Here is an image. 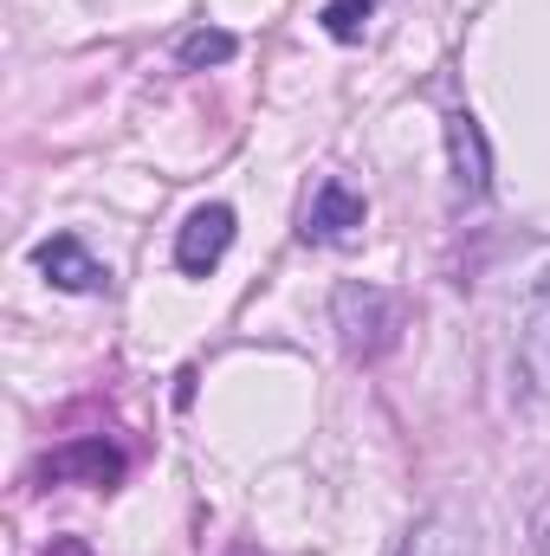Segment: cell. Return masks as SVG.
Here are the masks:
<instances>
[{"mask_svg": "<svg viewBox=\"0 0 550 556\" xmlns=\"http://www.w3.org/2000/svg\"><path fill=\"white\" fill-rule=\"evenodd\" d=\"M447 168H453V188L460 201H479L492 188V149L473 111H447Z\"/></svg>", "mask_w": 550, "mask_h": 556, "instance_id": "4", "label": "cell"}, {"mask_svg": "<svg viewBox=\"0 0 550 556\" xmlns=\"http://www.w3.org/2000/svg\"><path fill=\"white\" fill-rule=\"evenodd\" d=\"M363 214H370V207H363V194H350L343 181H324V188L311 194V207H304V227H298V233H304V240H350V233L363 227Z\"/></svg>", "mask_w": 550, "mask_h": 556, "instance_id": "6", "label": "cell"}, {"mask_svg": "<svg viewBox=\"0 0 550 556\" xmlns=\"http://www.w3.org/2000/svg\"><path fill=\"white\" fill-rule=\"evenodd\" d=\"M370 13H376V0H324V33L350 46V39H363Z\"/></svg>", "mask_w": 550, "mask_h": 556, "instance_id": "9", "label": "cell"}, {"mask_svg": "<svg viewBox=\"0 0 550 556\" xmlns=\"http://www.w3.org/2000/svg\"><path fill=\"white\" fill-rule=\"evenodd\" d=\"M396 556H473V525L460 511H427Z\"/></svg>", "mask_w": 550, "mask_h": 556, "instance_id": "7", "label": "cell"}, {"mask_svg": "<svg viewBox=\"0 0 550 556\" xmlns=\"http://www.w3.org/2000/svg\"><path fill=\"white\" fill-rule=\"evenodd\" d=\"M175 52H182V65H188V72H214V65H227V59L240 52V39H234V33H221V26H195Z\"/></svg>", "mask_w": 550, "mask_h": 556, "instance_id": "8", "label": "cell"}, {"mask_svg": "<svg viewBox=\"0 0 550 556\" xmlns=\"http://www.w3.org/2000/svg\"><path fill=\"white\" fill-rule=\"evenodd\" d=\"M330 330H337L343 356L376 363V356H389V350L402 343L409 311H402V298H396V291L350 278V285H337V298H330Z\"/></svg>", "mask_w": 550, "mask_h": 556, "instance_id": "1", "label": "cell"}, {"mask_svg": "<svg viewBox=\"0 0 550 556\" xmlns=\"http://www.w3.org/2000/svg\"><path fill=\"white\" fill-rule=\"evenodd\" d=\"M33 266L46 273V285H59V291H72V298H98V291H111V266H98L72 233L46 240V247L33 253Z\"/></svg>", "mask_w": 550, "mask_h": 556, "instance_id": "5", "label": "cell"}, {"mask_svg": "<svg viewBox=\"0 0 550 556\" xmlns=\"http://www.w3.org/2000/svg\"><path fill=\"white\" fill-rule=\"evenodd\" d=\"M234 233H240V220H234V207H227V201L195 207V214L182 220V233H175V266H182L188 278H208L221 260H227Z\"/></svg>", "mask_w": 550, "mask_h": 556, "instance_id": "3", "label": "cell"}, {"mask_svg": "<svg viewBox=\"0 0 550 556\" xmlns=\"http://www.w3.org/2000/svg\"><path fill=\"white\" fill-rule=\"evenodd\" d=\"M124 472H130V459H124V446L117 440H104V433H85V440H65V446H52L39 466H33V479L52 492V485H85V492H111V485H124Z\"/></svg>", "mask_w": 550, "mask_h": 556, "instance_id": "2", "label": "cell"}, {"mask_svg": "<svg viewBox=\"0 0 550 556\" xmlns=\"http://www.w3.org/2000/svg\"><path fill=\"white\" fill-rule=\"evenodd\" d=\"M39 556H91V544H85V538H52Z\"/></svg>", "mask_w": 550, "mask_h": 556, "instance_id": "10", "label": "cell"}, {"mask_svg": "<svg viewBox=\"0 0 550 556\" xmlns=\"http://www.w3.org/2000/svg\"><path fill=\"white\" fill-rule=\"evenodd\" d=\"M240 556H260V551H240Z\"/></svg>", "mask_w": 550, "mask_h": 556, "instance_id": "11", "label": "cell"}]
</instances>
